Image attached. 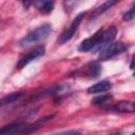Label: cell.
Returning <instances> with one entry per match:
<instances>
[{"label":"cell","mask_w":135,"mask_h":135,"mask_svg":"<svg viewBox=\"0 0 135 135\" xmlns=\"http://www.w3.org/2000/svg\"><path fill=\"white\" fill-rule=\"evenodd\" d=\"M51 31H52V27H51V25L49 23L42 24L39 27H37L36 30H34L31 33H28L25 37H23L19 41V45L22 46V47H25V46H28V45L35 43V42L42 41L50 35Z\"/></svg>","instance_id":"obj_1"},{"label":"cell","mask_w":135,"mask_h":135,"mask_svg":"<svg viewBox=\"0 0 135 135\" xmlns=\"http://www.w3.org/2000/svg\"><path fill=\"white\" fill-rule=\"evenodd\" d=\"M116 34H117V28H116L115 26H111V27H109L107 31H103L102 34H101V36H100V39H99L97 45H96L91 52H93V53L100 52V53H101V52H102L104 49H107V47L111 44V42L115 39Z\"/></svg>","instance_id":"obj_2"},{"label":"cell","mask_w":135,"mask_h":135,"mask_svg":"<svg viewBox=\"0 0 135 135\" xmlns=\"http://www.w3.org/2000/svg\"><path fill=\"white\" fill-rule=\"evenodd\" d=\"M127 50V45L123 42H113L111 43L107 49H104L100 54H99V59L100 60H109L121 53H123Z\"/></svg>","instance_id":"obj_3"},{"label":"cell","mask_w":135,"mask_h":135,"mask_svg":"<svg viewBox=\"0 0 135 135\" xmlns=\"http://www.w3.org/2000/svg\"><path fill=\"white\" fill-rule=\"evenodd\" d=\"M44 52H45V47H44L43 45H38V46L34 47V49L31 50L28 53H26L23 57L20 58V60H19V62L17 63L16 68H17V69H22V68H24V66H25L27 63H30L31 61H33V60H35L36 58L42 56V55L44 54Z\"/></svg>","instance_id":"obj_4"},{"label":"cell","mask_w":135,"mask_h":135,"mask_svg":"<svg viewBox=\"0 0 135 135\" xmlns=\"http://www.w3.org/2000/svg\"><path fill=\"white\" fill-rule=\"evenodd\" d=\"M83 16H84V13H81V14H79V15L73 20V22L71 23L70 27H69L65 32H63V33L61 34V36L58 38V43H61V44H62V43L66 42L68 40H70V39L74 36V34L76 33V30H77L79 23L81 22Z\"/></svg>","instance_id":"obj_5"},{"label":"cell","mask_w":135,"mask_h":135,"mask_svg":"<svg viewBox=\"0 0 135 135\" xmlns=\"http://www.w3.org/2000/svg\"><path fill=\"white\" fill-rule=\"evenodd\" d=\"M102 32H103V31L99 30L98 32H96V33H95L93 36H91L90 38L84 39V40L81 42V44L79 45L78 51L81 52V53H86V52L92 51V50L97 45V43H98V41H99V39H100V36H101Z\"/></svg>","instance_id":"obj_6"},{"label":"cell","mask_w":135,"mask_h":135,"mask_svg":"<svg viewBox=\"0 0 135 135\" xmlns=\"http://www.w3.org/2000/svg\"><path fill=\"white\" fill-rule=\"evenodd\" d=\"M15 134H28V124L13 123L3 127L0 131V135H15Z\"/></svg>","instance_id":"obj_7"},{"label":"cell","mask_w":135,"mask_h":135,"mask_svg":"<svg viewBox=\"0 0 135 135\" xmlns=\"http://www.w3.org/2000/svg\"><path fill=\"white\" fill-rule=\"evenodd\" d=\"M110 89H111V83L108 80H102V81H99V82L93 84L92 86H90L88 89V93L89 94L102 93V92H105V91H108Z\"/></svg>","instance_id":"obj_8"},{"label":"cell","mask_w":135,"mask_h":135,"mask_svg":"<svg viewBox=\"0 0 135 135\" xmlns=\"http://www.w3.org/2000/svg\"><path fill=\"white\" fill-rule=\"evenodd\" d=\"M34 4L38 7V9L42 14H49L53 11L54 7V2L53 1H37L34 2Z\"/></svg>","instance_id":"obj_9"},{"label":"cell","mask_w":135,"mask_h":135,"mask_svg":"<svg viewBox=\"0 0 135 135\" xmlns=\"http://www.w3.org/2000/svg\"><path fill=\"white\" fill-rule=\"evenodd\" d=\"M115 109L119 112H135V101H121L116 104Z\"/></svg>","instance_id":"obj_10"},{"label":"cell","mask_w":135,"mask_h":135,"mask_svg":"<svg viewBox=\"0 0 135 135\" xmlns=\"http://www.w3.org/2000/svg\"><path fill=\"white\" fill-rule=\"evenodd\" d=\"M88 71H89L90 76L98 77V75L100 73V65L98 64V62H91L88 65Z\"/></svg>","instance_id":"obj_11"},{"label":"cell","mask_w":135,"mask_h":135,"mask_svg":"<svg viewBox=\"0 0 135 135\" xmlns=\"http://www.w3.org/2000/svg\"><path fill=\"white\" fill-rule=\"evenodd\" d=\"M20 96H21V93H19V92L18 93H12L9 95H6L5 97H3L1 99V105H5L7 103H11V102L17 100Z\"/></svg>","instance_id":"obj_12"},{"label":"cell","mask_w":135,"mask_h":135,"mask_svg":"<svg viewBox=\"0 0 135 135\" xmlns=\"http://www.w3.org/2000/svg\"><path fill=\"white\" fill-rule=\"evenodd\" d=\"M112 99V95L110 94H104V95H101V96H97L95 98L92 99V103L93 104H102L104 102H108Z\"/></svg>","instance_id":"obj_13"},{"label":"cell","mask_w":135,"mask_h":135,"mask_svg":"<svg viewBox=\"0 0 135 135\" xmlns=\"http://www.w3.org/2000/svg\"><path fill=\"white\" fill-rule=\"evenodd\" d=\"M118 1H105V2H103L97 9H96V12H95V14L96 15H99L100 13H103L104 11H107L108 8H110L112 5H114V4H116Z\"/></svg>","instance_id":"obj_14"},{"label":"cell","mask_w":135,"mask_h":135,"mask_svg":"<svg viewBox=\"0 0 135 135\" xmlns=\"http://www.w3.org/2000/svg\"><path fill=\"white\" fill-rule=\"evenodd\" d=\"M133 18H135V2L132 4V6L130 7V9L128 12H126L122 16V19L124 21H130Z\"/></svg>","instance_id":"obj_15"},{"label":"cell","mask_w":135,"mask_h":135,"mask_svg":"<svg viewBox=\"0 0 135 135\" xmlns=\"http://www.w3.org/2000/svg\"><path fill=\"white\" fill-rule=\"evenodd\" d=\"M54 135H81V134L79 131L72 130V131H66V132H62L60 134H54Z\"/></svg>","instance_id":"obj_16"},{"label":"cell","mask_w":135,"mask_h":135,"mask_svg":"<svg viewBox=\"0 0 135 135\" xmlns=\"http://www.w3.org/2000/svg\"><path fill=\"white\" fill-rule=\"evenodd\" d=\"M130 68L135 71V54L132 57V60H131V63H130Z\"/></svg>","instance_id":"obj_17"},{"label":"cell","mask_w":135,"mask_h":135,"mask_svg":"<svg viewBox=\"0 0 135 135\" xmlns=\"http://www.w3.org/2000/svg\"><path fill=\"white\" fill-rule=\"evenodd\" d=\"M134 76H135V71H134Z\"/></svg>","instance_id":"obj_18"},{"label":"cell","mask_w":135,"mask_h":135,"mask_svg":"<svg viewBox=\"0 0 135 135\" xmlns=\"http://www.w3.org/2000/svg\"><path fill=\"white\" fill-rule=\"evenodd\" d=\"M133 135H135V134H133Z\"/></svg>","instance_id":"obj_19"}]
</instances>
